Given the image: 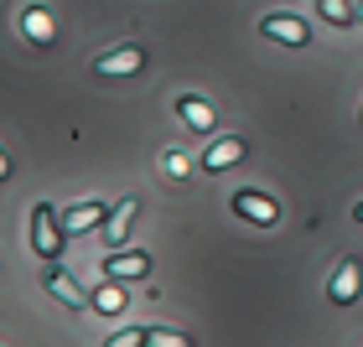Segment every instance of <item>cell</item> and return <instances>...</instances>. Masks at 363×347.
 I'll use <instances>...</instances> for the list:
<instances>
[{"label": "cell", "mask_w": 363, "mask_h": 347, "mask_svg": "<svg viewBox=\"0 0 363 347\" xmlns=\"http://www.w3.org/2000/svg\"><path fill=\"white\" fill-rule=\"evenodd\" d=\"M0 181H11V161L6 156H0Z\"/></svg>", "instance_id": "cell-18"}, {"label": "cell", "mask_w": 363, "mask_h": 347, "mask_svg": "<svg viewBox=\"0 0 363 347\" xmlns=\"http://www.w3.org/2000/svg\"><path fill=\"white\" fill-rule=\"evenodd\" d=\"M31 249H37L47 264L62 254V228H57V218H52V207H47V203L31 207Z\"/></svg>", "instance_id": "cell-1"}, {"label": "cell", "mask_w": 363, "mask_h": 347, "mask_svg": "<svg viewBox=\"0 0 363 347\" xmlns=\"http://www.w3.org/2000/svg\"><path fill=\"white\" fill-rule=\"evenodd\" d=\"M239 161H244V140H239V135H223V140L203 156V166H208V171H228V166H239Z\"/></svg>", "instance_id": "cell-10"}, {"label": "cell", "mask_w": 363, "mask_h": 347, "mask_svg": "<svg viewBox=\"0 0 363 347\" xmlns=\"http://www.w3.org/2000/svg\"><path fill=\"white\" fill-rule=\"evenodd\" d=\"M145 68V52L140 47H114V52H104L94 62V73L99 78H130V73H140Z\"/></svg>", "instance_id": "cell-5"}, {"label": "cell", "mask_w": 363, "mask_h": 347, "mask_svg": "<svg viewBox=\"0 0 363 347\" xmlns=\"http://www.w3.org/2000/svg\"><path fill=\"white\" fill-rule=\"evenodd\" d=\"M42 285L52 290V295H57V301L68 306V311H84V306H94V295H89V290H78V280H73L68 270H62V264H47Z\"/></svg>", "instance_id": "cell-2"}, {"label": "cell", "mask_w": 363, "mask_h": 347, "mask_svg": "<svg viewBox=\"0 0 363 347\" xmlns=\"http://www.w3.org/2000/svg\"><path fill=\"white\" fill-rule=\"evenodd\" d=\"M104 347H145V326H120Z\"/></svg>", "instance_id": "cell-16"}, {"label": "cell", "mask_w": 363, "mask_h": 347, "mask_svg": "<svg viewBox=\"0 0 363 347\" xmlns=\"http://www.w3.org/2000/svg\"><path fill=\"white\" fill-rule=\"evenodd\" d=\"M177 114H182V125L197 130V135H208L213 130V109L203 104V98H177Z\"/></svg>", "instance_id": "cell-11"}, {"label": "cell", "mask_w": 363, "mask_h": 347, "mask_svg": "<svg viewBox=\"0 0 363 347\" xmlns=\"http://www.w3.org/2000/svg\"><path fill=\"white\" fill-rule=\"evenodd\" d=\"M135 197H125V203L120 207H114L109 212V218H104V244H109V249H120V244H130V223H135Z\"/></svg>", "instance_id": "cell-7"}, {"label": "cell", "mask_w": 363, "mask_h": 347, "mask_svg": "<svg viewBox=\"0 0 363 347\" xmlns=\"http://www.w3.org/2000/svg\"><path fill=\"white\" fill-rule=\"evenodd\" d=\"M99 223H104V203H78L62 212V234H89Z\"/></svg>", "instance_id": "cell-9"}, {"label": "cell", "mask_w": 363, "mask_h": 347, "mask_svg": "<svg viewBox=\"0 0 363 347\" xmlns=\"http://www.w3.org/2000/svg\"><path fill=\"white\" fill-rule=\"evenodd\" d=\"M317 11H322L333 26H348L353 16H358V6H353V0H317Z\"/></svg>", "instance_id": "cell-14"}, {"label": "cell", "mask_w": 363, "mask_h": 347, "mask_svg": "<svg viewBox=\"0 0 363 347\" xmlns=\"http://www.w3.org/2000/svg\"><path fill=\"white\" fill-rule=\"evenodd\" d=\"M358 280H363V270H358V259H342L337 270H333V285H327V295H333L337 306H353V301H358V290H363Z\"/></svg>", "instance_id": "cell-6"}, {"label": "cell", "mask_w": 363, "mask_h": 347, "mask_svg": "<svg viewBox=\"0 0 363 347\" xmlns=\"http://www.w3.org/2000/svg\"><path fill=\"white\" fill-rule=\"evenodd\" d=\"M161 171H167L172 181H182V176H187V156H182V151H167V156H161Z\"/></svg>", "instance_id": "cell-17"}, {"label": "cell", "mask_w": 363, "mask_h": 347, "mask_svg": "<svg viewBox=\"0 0 363 347\" xmlns=\"http://www.w3.org/2000/svg\"><path fill=\"white\" fill-rule=\"evenodd\" d=\"M145 347H192L182 332H167V326H151V332H145Z\"/></svg>", "instance_id": "cell-15"}, {"label": "cell", "mask_w": 363, "mask_h": 347, "mask_svg": "<svg viewBox=\"0 0 363 347\" xmlns=\"http://www.w3.org/2000/svg\"><path fill=\"white\" fill-rule=\"evenodd\" d=\"M21 26H26V37L37 42V47H47V42H52V16H47L42 6H31V11L21 16Z\"/></svg>", "instance_id": "cell-12"}, {"label": "cell", "mask_w": 363, "mask_h": 347, "mask_svg": "<svg viewBox=\"0 0 363 347\" xmlns=\"http://www.w3.org/2000/svg\"><path fill=\"white\" fill-rule=\"evenodd\" d=\"M140 275H151V254H140V249H109L104 280H140Z\"/></svg>", "instance_id": "cell-4"}, {"label": "cell", "mask_w": 363, "mask_h": 347, "mask_svg": "<svg viewBox=\"0 0 363 347\" xmlns=\"http://www.w3.org/2000/svg\"><path fill=\"white\" fill-rule=\"evenodd\" d=\"M94 311H104V317H120V311H125V290L114 285V280H109V285H99V290H94Z\"/></svg>", "instance_id": "cell-13"}, {"label": "cell", "mask_w": 363, "mask_h": 347, "mask_svg": "<svg viewBox=\"0 0 363 347\" xmlns=\"http://www.w3.org/2000/svg\"><path fill=\"white\" fill-rule=\"evenodd\" d=\"M259 31L275 37V42H286V47H306V42H311L306 21H301V16H286V11H270L265 21H259Z\"/></svg>", "instance_id": "cell-3"}, {"label": "cell", "mask_w": 363, "mask_h": 347, "mask_svg": "<svg viewBox=\"0 0 363 347\" xmlns=\"http://www.w3.org/2000/svg\"><path fill=\"white\" fill-rule=\"evenodd\" d=\"M234 212H239V218H250V223H275L280 218V207L270 203L265 192H234Z\"/></svg>", "instance_id": "cell-8"}, {"label": "cell", "mask_w": 363, "mask_h": 347, "mask_svg": "<svg viewBox=\"0 0 363 347\" xmlns=\"http://www.w3.org/2000/svg\"><path fill=\"white\" fill-rule=\"evenodd\" d=\"M358 21H363V0H358Z\"/></svg>", "instance_id": "cell-20"}, {"label": "cell", "mask_w": 363, "mask_h": 347, "mask_svg": "<svg viewBox=\"0 0 363 347\" xmlns=\"http://www.w3.org/2000/svg\"><path fill=\"white\" fill-rule=\"evenodd\" d=\"M353 218H358V223H363V203H358V207H353Z\"/></svg>", "instance_id": "cell-19"}]
</instances>
